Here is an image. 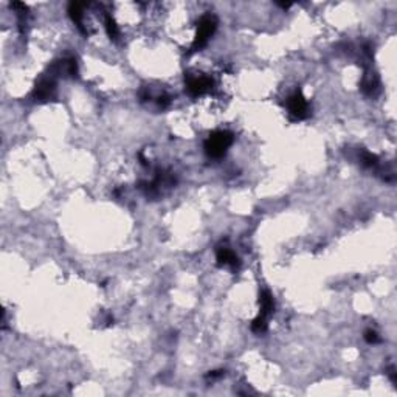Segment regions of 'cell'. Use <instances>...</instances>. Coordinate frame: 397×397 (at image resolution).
Segmentation results:
<instances>
[{
	"mask_svg": "<svg viewBox=\"0 0 397 397\" xmlns=\"http://www.w3.org/2000/svg\"><path fill=\"white\" fill-rule=\"evenodd\" d=\"M231 143H233V135L230 132L219 130L210 135V138L205 143V151L210 157H222Z\"/></svg>",
	"mask_w": 397,
	"mask_h": 397,
	"instance_id": "6da1fadb",
	"label": "cell"
},
{
	"mask_svg": "<svg viewBox=\"0 0 397 397\" xmlns=\"http://www.w3.org/2000/svg\"><path fill=\"white\" fill-rule=\"evenodd\" d=\"M216 25H217L216 17H213V16H205V17H202L201 24H199V30H197V36H195L194 45H192V52L205 45L207 40L210 39V36L214 33Z\"/></svg>",
	"mask_w": 397,
	"mask_h": 397,
	"instance_id": "7a4b0ae2",
	"label": "cell"
},
{
	"mask_svg": "<svg viewBox=\"0 0 397 397\" xmlns=\"http://www.w3.org/2000/svg\"><path fill=\"white\" fill-rule=\"evenodd\" d=\"M213 85V81L210 78H205V76H194V78H189L188 79V92L191 95H201L207 90L211 89Z\"/></svg>",
	"mask_w": 397,
	"mask_h": 397,
	"instance_id": "3957f363",
	"label": "cell"
},
{
	"mask_svg": "<svg viewBox=\"0 0 397 397\" xmlns=\"http://www.w3.org/2000/svg\"><path fill=\"white\" fill-rule=\"evenodd\" d=\"M289 110L296 117V118H304L307 115V101L304 100V96L296 92L289 98Z\"/></svg>",
	"mask_w": 397,
	"mask_h": 397,
	"instance_id": "277c9868",
	"label": "cell"
},
{
	"mask_svg": "<svg viewBox=\"0 0 397 397\" xmlns=\"http://www.w3.org/2000/svg\"><path fill=\"white\" fill-rule=\"evenodd\" d=\"M53 89H55V82L52 78H43L34 89V98L36 100H40V101H45L52 96L53 93Z\"/></svg>",
	"mask_w": 397,
	"mask_h": 397,
	"instance_id": "5b68a950",
	"label": "cell"
},
{
	"mask_svg": "<svg viewBox=\"0 0 397 397\" xmlns=\"http://www.w3.org/2000/svg\"><path fill=\"white\" fill-rule=\"evenodd\" d=\"M273 306H275L273 304V296L270 295V292L269 290L262 292L261 293V314H259V317L267 320L269 314L273 311Z\"/></svg>",
	"mask_w": 397,
	"mask_h": 397,
	"instance_id": "8992f818",
	"label": "cell"
},
{
	"mask_svg": "<svg viewBox=\"0 0 397 397\" xmlns=\"http://www.w3.org/2000/svg\"><path fill=\"white\" fill-rule=\"evenodd\" d=\"M217 262L220 264V266H225V264H231V266H236V262H237V258L234 256V253L228 249H220L217 252Z\"/></svg>",
	"mask_w": 397,
	"mask_h": 397,
	"instance_id": "52a82bcc",
	"label": "cell"
},
{
	"mask_svg": "<svg viewBox=\"0 0 397 397\" xmlns=\"http://www.w3.org/2000/svg\"><path fill=\"white\" fill-rule=\"evenodd\" d=\"M69 13H70V16H72V19L76 22V24L81 27V19H82V5L81 4H76V2H73V4H70V7H69Z\"/></svg>",
	"mask_w": 397,
	"mask_h": 397,
	"instance_id": "ba28073f",
	"label": "cell"
},
{
	"mask_svg": "<svg viewBox=\"0 0 397 397\" xmlns=\"http://www.w3.org/2000/svg\"><path fill=\"white\" fill-rule=\"evenodd\" d=\"M106 30H107V33H109L110 37H112V39H117V36H118V30H117L115 22L112 20V17H110V16L106 17Z\"/></svg>",
	"mask_w": 397,
	"mask_h": 397,
	"instance_id": "9c48e42d",
	"label": "cell"
},
{
	"mask_svg": "<svg viewBox=\"0 0 397 397\" xmlns=\"http://www.w3.org/2000/svg\"><path fill=\"white\" fill-rule=\"evenodd\" d=\"M365 338H366L368 343H377V341H379V337H377L376 332H374V330H366Z\"/></svg>",
	"mask_w": 397,
	"mask_h": 397,
	"instance_id": "30bf717a",
	"label": "cell"
}]
</instances>
